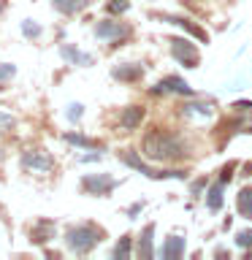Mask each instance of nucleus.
Masks as SVG:
<instances>
[{"mask_svg": "<svg viewBox=\"0 0 252 260\" xmlns=\"http://www.w3.org/2000/svg\"><path fill=\"white\" fill-rule=\"evenodd\" d=\"M182 114H184V117H193V114H198V117H211V114H214V103H209V101L184 103L182 106Z\"/></svg>", "mask_w": 252, "mask_h": 260, "instance_id": "15", "label": "nucleus"}, {"mask_svg": "<svg viewBox=\"0 0 252 260\" xmlns=\"http://www.w3.org/2000/svg\"><path fill=\"white\" fill-rule=\"evenodd\" d=\"M60 54H62V60L68 62V65H92V62H95L92 54L79 52L73 44H62V46H60Z\"/></svg>", "mask_w": 252, "mask_h": 260, "instance_id": "9", "label": "nucleus"}, {"mask_svg": "<svg viewBox=\"0 0 252 260\" xmlns=\"http://www.w3.org/2000/svg\"><path fill=\"white\" fill-rule=\"evenodd\" d=\"M236 244L252 252V231H249V228H247V231H239V233H236Z\"/></svg>", "mask_w": 252, "mask_h": 260, "instance_id": "25", "label": "nucleus"}, {"mask_svg": "<svg viewBox=\"0 0 252 260\" xmlns=\"http://www.w3.org/2000/svg\"><path fill=\"white\" fill-rule=\"evenodd\" d=\"M52 6H54L60 14L73 16V14H79L81 8H87V6H89V0H52Z\"/></svg>", "mask_w": 252, "mask_h": 260, "instance_id": "16", "label": "nucleus"}, {"mask_svg": "<svg viewBox=\"0 0 252 260\" xmlns=\"http://www.w3.org/2000/svg\"><path fill=\"white\" fill-rule=\"evenodd\" d=\"M160 255H163V260L182 257L184 255V239H182V236H168L166 244H163V249H160Z\"/></svg>", "mask_w": 252, "mask_h": 260, "instance_id": "12", "label": "nucleus"}, {"mask_svg": "<svg viewBox=\"0 0 252 260\" xmlns=\"http://www.w3.org/2000/svg\"><path fill=\"white\" fill-rule=\"evenodd\" d=\"M0 160H3V152H0Z\"/></svg>", "mask_w": 252, "mask_h": 260, "instance_id": "34", "label": "nucleus"}, {"mask_svg": "<svg viewBox=\"0 0 252 260\" xmlns=\"http://www.w3.org/2000/svg\"><path fill=\"white\" fill-rule=\"evenodd\" d=\"M81 114H84V106H81V103H68V109H65V117H68V122H79Z\"/></svg>", "mask_w": 252, "mask_h": 260, "instance_id": "23", "label": "nucleus"}, {"mask_svg": "<svg viewBox=\"0 0 252 260\" xmlns=\"http://www.w3.org/2000/svg\"><path fill=\"white\" fill-rule=\"evenodd\" d=\"M214 255H217V257H231V252H228V249H223V247H219V249L214 252Z\"/></svg>", "mask_w": 252, "mask_h": 260, "instance_id": "32", "label": "nucleus"}, {"mask_svg": "<svg viewBox=\"0 0 252 260\" xmlns=\"http://www.w3.org/2000/svg\"><path fill=\"white\" fill-rule=\"evenodd\" d=\"M14 76H16V65H11V62H0V84L11 81Z\"/></svg>", "mask_w": 252, "mask_h": 260, "instance_id": "24", "label": "nucleus"}, {"mask_svg": "<svg viewBox=\"0 0 252 260\" xmlns=\"http://www.w3.org/2000/svg\"><path fill=\"white\" fill-rule=\"evenodd\" d=\"M3 8H6V3H3V0H0V11H3Z\"/></svg>", "mask_w": 252, "mask_h": 260, "instance_id": "33", "label": "nucleus"}, {"mask_svg": "<svg viewBox=\"0 0 252 260\" xmlns=\"http://www.w3.org/2000/svg\"><path fill=\"white\" fill-rule=\"evenodd\" d=\"M22 36L24 38H38L41 36V24L36 19H22Z\"/></svg>", "mask_w": 252, "mask_h": 260, "instance_id": "21", "label": "nucleus"}, {"mask_svg": "<svg viewBox=\"0 0 252 260\" xmlns=\"http://www.w3.org/2000/svg\"><path fill=\"white\" fill-rule=\"evenodd\" d=\"M233 168H236V162H231V166H225V168H223V182H231V176H233Z\"/></svg>", "mask_w": 252, "mask_h": 260, "instance_id": "28", "label": "nucleus"}, {"mask_svg": "<svg viewBox=\"0 0 252 260\" xmlns=\"http://www.w3.org/2000/svg\"><path fill=\"white\" fill-rule=\"evenodd\" d=\"M163 19L171 22V24H179V27H184L187 32H193V36L198 38V41H206V44H209V32H206V30H201L198 24H193L190 19H184V16H171V14H163Z\"/></svg>", "mask_w": 252, "mask_h": 260, "instance_id": "13", "label": "nucleus"}, {"mask_svg": "<svg viewBox=\"0 0 252 260\" xmlns=\"http://www.w3.org/2000/svg\"><path fill=\"white\" fill-rule=\"evenodd\" d=\"M144 154L149 160L158 162H171L184 157V144L179 141L174 133H166V130H152V133L144 136Z\"/></svg>", "mask_w": 252, "mask_h": 260, "instance_id": "1", "label": "nucleus"}, {"mask_svg": "<svg viewBox=\"0 0 252 260\" xmlns=\"http://www.w3.org/2000/svg\"><path fill=\"white\" fill-rule=\"evenodd\" d=\"M54 236V222H38V228L30 233V239L36 241V244H44V241H49Z\"/></svg>", "mask_w": 252, "mask_h": 260, "instance_id": "19", "label": "nucleus"}, {"mask_svg": "<svg viewBox=\"0 0 252 260\" xmlns=\"http://www.w3.org/2000/svg\"><path fill=\"white\" fill-rule=\"evenodd\" d=\"M16 127V119L11 117V114L0 111V133H6V130H14Z\"/></svg>", "mask_w": 252, "mask_h": 260, "instance_id": "26", "label": "nucleus"}, {"mask_svg": "<svg viewBox=\"0 0 252 260\" xmlns=\"http://www.w3.org/2000/svg\"><path fill=\"white\" fill-rule=\"evenodd\" d=\"M65 141L76 144V146H98V141H92V138H87V136H76V133H65Z\"/></svg>", "mask_w": 252, "mask_h": 260, "instance_id": "22", "label": "nucleus"}, {"mask_svg": "<svg viewBox=\"0 0 252 260\" xmlns=\"http://www.w3.org/2000/svg\"><path fill=\"white\" fill-rule=\"evenodd\" d=\"M109 8L114 14H122V11H128V8H130V3H128V0H122V3H111Z\"/></svg>", "mask_w": 252, "mask_h": 260, "instance_id": "27", "label": "nucleus"}, {"mask_svg": "<svg viewBox=\"0 0 252 260\" xmlns=\"http://www.w3.org/2000/svg\"><path fill=\"white\" fill-rule=\"evenodd\" d=\"M203 187H206V179H198V182L193 184V195H198V192L203 190Z\"/></svg>", "mask_w": 252, "mask_h": 260, "instance_id": "31", "label": "nucleus"}, {"mask_svg": "<svg viewBox=\"0 0 252 260\" xmlns=\"http://www.w3.org/2000/svg\"><path fill=\"white\" fill-rule=\"evenodd\" d=\"M154 95H166V92H176V95H193V87L187 84V81L182 76H166V79H160L158 84H154L152 89Z\"/></svg>", "mask_w": 252, "mask_h": 260, "instance_id": "6", "label": "nucleus"}, {"mask_svg": "<svg viewBox=\"0 0 252 260\" xmlns=\"http://www.w3.org/2000/svg\"><path fill=\"white\" fill-rule=\"evenodd\" d=\"M81 187H84L89 195H109L114 187H117V179H111L109 174H92V176L81 179Z\"/></svg>", "mask_w": 252, "mask_h": 260, "instance_id": "5", "label": "nucleus"}, {"mask_svg": "<svg viewBox=\"0 0 252 260\" xmlns=\"http://www.w3.org/2000/svg\"><path fill=\"white\" fill-rule=\"evenodd\" d=\"M141 119H144V109H141V106H128V109L122 111V117H119V125L128 127V130H133V127L141 125Z\"/></svg>", "mask_w": 252, "mask_h": 260, "instance_id": "14", "label": "nucleus"}, {"mask_svg": "<svg viewBox=\"0 0 252 260\" xmlns=\"http://www.w3.org/2000/svg\"><path fill=\"white\" fill-rule=\"evenodd\" d=\"M152 241H154V222H149L141 231V236H138V257H144V260H149L154 255V247H152Z\"/></svg>", "mask_w": 252, "mask_h": 260, "instance_id": "11", "label": "nucleus"}, {"mask_svg": "<svg viewBox=\"0 0 252 260\" xmlns=\"http://www.w3.org/2000/svg\"><path fill=\"white\" fill-rule=\"evenodd\" d=\"M103 239V231L98 225H73L65 231V244H68L71 252H76V255H87V252H92L98 244Z\"/></svg>", "mask_w": 252, "mask_h": 260, "instance_id": "2", "label": "nucleus"}, {"mask_svg": "<svg viewBox=\"0 0 252 260\" xmlns=\"http://www.w3.org/2000/svg\"><path fill=\"white\" fill-rule=\"evenodd\" d=\"M236 209H239L241 217L252 219V190H249V187H244V190L239 192V198H236Z\"/></svg>", "mask_w": 252, "mask_h": 260, "instance_id": "18", "label": "nucleus"}, {"mask_svg": "<svg viewBox=\"0 0 252 260\" xmlns=\"http://www.w3.org/2000/svg\"><path fill=\"white\" fill-rule=\"evenodd\" d=\"M111 257H114V260H125V257H130V236H122V239L117 241V247H114Z\"/></svg>", "mask_w": 252, "mask_h": 260, "instance_id": "20", "label": "nucleus"}, {"mask_svg": "<svg viewBox=\"0 0 252 260\" xmlns=\"http://www.w3.org/2000/svg\"><path fill=\"white\" fill-rule=\"evenodd\" d=\"M141 209H144V203H133V206L128 209V214H130V219H133V217H136V214H138V211H141Z\"/></svg>", "mask_w": 252, "mask_h": 260, "instance_id": "30", "label": "nucleus"}, {"mask_svg": "<svg viewBox=\"0 0 252 260\" xmlns=\"http://www.w3.org/2000/svg\"><path fill=\"white\" fill-rule=\"evenodd\" d=\"M171 54H174V60H179L184 68H198L201 65V52L187 38H171Z\"/></svg>", "mask_w": 252, "mask_h": 260, "instance_id": "4", "label": "nucleus"}, {"mask_svg": "<svg viewBox=\"0 0 252 260\" xmlns=\"http://www.w3.org/2000/svg\"><path fill=\"white\" fill-rule=\"evenodd\" d=\"M22 166L24 168H36V171H49L54 166V160L46 149H30V152L22 154Z\"/></svg>", "mask_w": 252, "mask_h": 260, "instance_id": "7", "label": "nucleus"}, {"mask_svg": "<svg viewBox=\"0 0 252 260\" xmlns=\"http://www.w3.org/2000/svg\"><path fill=\"white\" fill-rule=\"evenodd\" d=\"M119 160L125 162V166L130 168H136L138 174H144V176H149V179H184L187 174H182V171H160V168H152V166H146V162L138 157V154L133 149H122L119 152Z\"/></svg>", "mask_w": 252, "mask_h": 260, "instance_id": "3", "label": "nucleus"}, {"mask_svg": "<svg viewBox=\"0 0 252 260\" xmlns=\"http://www.w3.org/2000/svg\"><path fill=\"white\" fill-rule=\"evenodd\" d=\"M223 187H225V182H217V184L209 187V192H206V206H209L211 211H219V209H223Z\"/></svg>", "mask_w": 252, "mask_h": 260, "instance_id": "17", "label": "nucleus"}, {"mask_svg": "<svg viewBox=\"0 0 252 260\" xmlns=\"http://www.w3.org/2000/svg\"><path fill=\"white\" fill-rule=\"evenodd\" d=\"M95 36L101 41H119V38L128 36V27L119 24V22H114V19H106V22L95 24Z\"/></svg>", "mask_w": 252, "mask_h": 260, "instance_id": "8", "label": "nucleus"}, {"mask_svg": "<svg viewBox=\"0 0 252 260\" xmlns=\"http://www.w3.org/2000/svg\"><path fill=\"white\" fill-rule=\"evenodd\" d=\"M111 76L119 79V81H138L144 76V68L138 62H122V65H117V68L111 71Z\"/></svg>", "mask_w": 252, "mask_h": 260, "instance_id": "10", "label": "nucleus"}, {"mask_svg": "<svg viewBox=\"0 0 252 260\" xmlns=\"http://www.w3.org/2000/svg\"><path fill=\"white\" fill-rule=\"evenodd\" d=\"M79 160H81V162H95V160H101V152H92V154H81Z\"/></svg>", "mask_w": 252, "mask_h": 260, "instance_id": "29", "label": "nucleus"}]
</instances>
